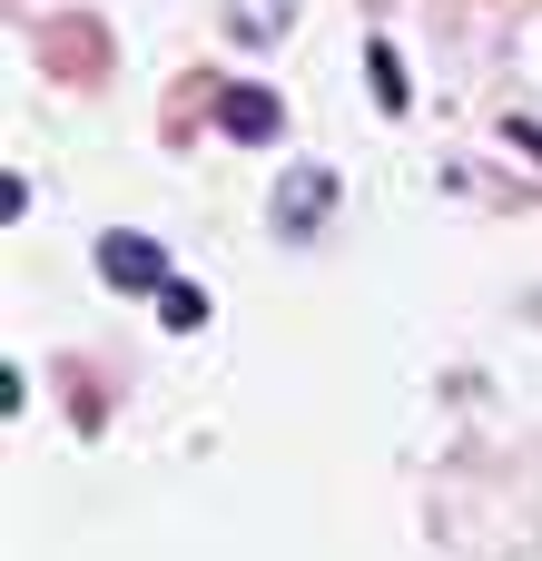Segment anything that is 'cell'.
I'll use <instances>...</instances> for the list:
<instances>
[{"label":"cell","instance_id":"cell-1","mask_svg":"<svg viewBox=\"0 0 542 561\" xmlns=\"http://www.w3.org/2000/svg\"><path fill=\"white\" fill-rule=\"evenodd\" d=\"M217 128L257 148V138H276V128H286V108H276L267 89H247V79H237V89H217Z\"/></svg>","mask_w":542,"mask_h":561},{"label":"cell","instance_id":"cell-2","mask_svg":"<svg viewBox=\"0 0 542 561\" xmlns=\"http://www.w3.org/2000/svg\"><path fill=\"white\" fill-rule=\"evenodd\" d=\"M99 276H109V286H148V296H158V286H168V256H158L148 237H109V247H99Z\"/></svg>","mask_w":542,"mask_h":561},{"label":"cell","instance_id":"cell-5","mask_svg":"<svg viewBox=\"0 0 542 561\" xmlns=\"http://www.w3.org/2000/svg\"><path fill=\"white\" fill-rule=\"evenodd\" d=\"M316 207H326V178L306 168V178L286 187V207H276V227H316Z\"/></svg>","mask_w":542,"mask_h":561},{"label":"cell","instance_id":"cell-3","mask_svg":"<svg viewBox=\"0 0 542 561\" xmlns=\"http://www.w3.org/2000/svg\"><path fill=\"white\" fill-rule=\"evenodd\" d=\"M365 79H375V108H405V59H395L385 39L365 49Z\"/></svg>","mask_w":542,"mask_h":561},{"label":"cell","instance_id":"cell-4","mask_svg":"<svg viewBox=\"0 0 542 561\" xmlns=\"http://www.w3.org/2000/svg\"><path fill=\"white\" fill-rule=\"evenodd\" d=\"M158 325L197 335V325H207V296H197V286H158Z\"/></svg>","mask_w":542,"mask_h":561}]
</instances>
